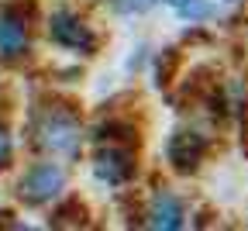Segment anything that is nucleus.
<instances>
[{"instance_id": "nucleus-1", "label": "nucleus", "mask_w": 248, "mask_h": 231, "mask_svg": "<svg viewBox=\"0 0 248 231\" xmlns=\"http://www.w3.org/2000/svg\"><path fill=\"white\" fill-rule=\"evenodd\" d=\"M62 186H66V169L55 166V162H38L21 176L17 197L24 204H48L52 197H59Z\"/></svg>"}, {"instance_id": "nucleus-2", "label": "nucleus", "mask_w": 248, "mask_h": 231, "mask_svg": "<svg viewBox=\"0 0 248 231\" xmlns=\"http://www.w3.org/2000/svg\"><path fill=\"white\" fill-rule=\"evenodd\" d=\"M48 35H52L55 45L73 49V52H83V55H90L93 49H97L93 31H90L76 14H69V11H55V14H52V21H48Z\"/></svg>"}, {"instance_id": "nucleus-3", "label": "nucleus", "mask_w": 248, "mask_h": 231, "mask_svg": "<svg viewBox=\"0 0 248 231\" xmlns=\"http://www.w3.org/2000/svg\"><path fill=\"white\" fill-rule=\"evenodd\" d=\"M38 131H42V145H48L52 152H59V155H76L79 152V124L69 114H62V111L45 114Z\"/></svg>"}, {"instance_id": "nucleus-4", "label": "nucleus", "mask_w": 248, "mask_h": 231, "mask_svg": "<svg viewBox=\"0 0 248 231\" xmlns=\"http://www.w3.org/2000/svg\"><path fill=\"white\" fill-rule=\"evenodd\" d=\"M203 148H207L203 135H197V131H176V135L169 138V162L176 169L190 173V169H197V162L203 159Z\"/></svg>"}, {"instance_id": "nucleus-5", "label": "nucleus", "mask_w": 248, "mask_h": 231, "mask_svg": "<svg viewBox=\"0 0 248 231\" xmlns=\"http://www.w3.org/2000/svg\"><path fill=\"white\" fill-rule=\"evenodd\" d=\"M97 176L104 180V183H110V186H117V183H124L131 173H135V162H131V152H124V148H107V152H100V159H97Z\"/></svg>"}, {"instance_id": "nucleus-6", "label": "nucleus", "mask_w": 248, "mask_h": 231, "mask_svg": "<svg viewBox=\"0 0 248 231\" xmlns=\"http://www.w3.org/2000/svg\"><path fill=\"white\" fill-rule=\"evenodd\" d=\"M24 49H28V24H24L17 14L4 11V14H0V55H4V59H14V55H21Z\"/></svg>"}, {"instance_id": "nucleus-7", "label": "nucleus", "mask_w": 248, "mask_h": 231, "mask_svg": "<svg viewBox=\"0 0 248 231\" xmlns=\"http://www.w3.org/2000/svg\"><path fill=\"white\" fill-rule=\"evenodd\" d=\"M152 228H166V231H176V228H183V204H179V197H172V193H159L152 200Z\"/></svg>"}, {"instance_id": "nucleus-8", "label": "nucleus", "mask_w": 248, "mask_h": 231, "mask_svg": "<svg viewBox=\"0 0 248 231\" xmlns=\"http://www.w3.org/2000/svg\"><path fill=\"white\" fill-rule=\"evenodd\" d=\"M179 17H190V21H207L214 14V4H207V0H183V4L176 7Z\"/></svg>"}, {"instance_id": "nucleus-9", "label": "nucleus", "mask_w": 248, "mask_h": 231, "mask_svg": "<svg viewBox=\"0 0 248 231\" xmlns=\"http://www.w3.org/2000/svg\"><path fill=\"white\" fill-rule=\"evenodd\" d=\"M114 4V11L117 14H141V11H148L155 0H110Z\"/></svg>"}, {"instance_id": "nucleus-10", "label": "nucleus", "mask_w": 248, "mask_h": 231, "mask_svg": "<svg viewBox=\"0 0 248 231\" xmlns=\"http://www.w3.org/2000/svg\"><path fill=\"white\" fill-rule=\"evenodd\" d=\"M7 162H11V135H7V128L0 124V169H7Z\"/></svg>"}, {"instance_id": "nucleus-11", "label": "nucleus", "mask_w": 248, "mask_h": 231, "mask_svg": "<svg viewBox=\"0 0 248 231\" xmlns=\"http://www.w3.org/2000/svg\"><path fill=\"white\" fill-rule=\"evenodd\" d=\"M162 4H172V7H179V4H183V0H162Z\"/></svg>"}]
</instances>
